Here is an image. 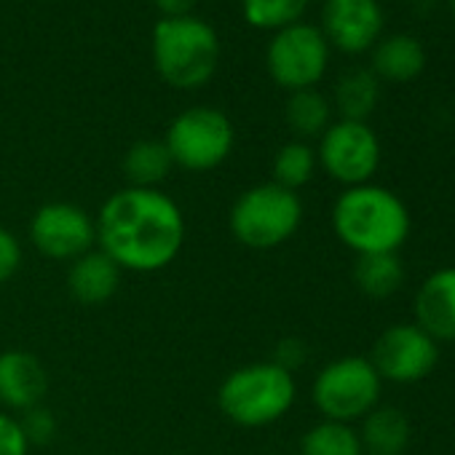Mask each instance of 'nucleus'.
I'll use <instances>...</instances> for the list:
<instances>
[{
	"instance_id": "6ab92c4d",
	"label": "nucleus",
	"mask_w": 455,
	"mask_h": 455,
	"mask_svg": "<svg viewBox=\"0 0 455 455\" xmlns=\"http://www.w3.org/2000/svg\"><path fill=\"white\" fill-rule=\"evenodd\" d=\"M380 100V81L372 70L356 68L340 76L335 86V108L343 121H367Z\"/></svg>"
},
{
	"instance_id": "9d476101",
	"label": "nucleus",
	"mask_w": 455,
	"mask_h": 455,
	"mask_svg": "<svg viewBox=\"0 0 455 455\" xmlns=\"http://www.w3.org/2000/svg\"><path fill=\"white\" fill-rule=\"evenodd\" d=\"M30 242L44 258L73 263L97 247V222L78 204L52 201L33 214Z\"/></svg>"
},
{
	"instance_id": "c85d7f7f",
	"label": "nucleus",
	"mask_w": 455,
	"mask_h": 455,
	"mask_svg": "<svg viewBox=\"0 0 455 455\" xmlns=\"http://www.w3.org/2000/svg\"><path fill=\"white\" fill-rule=\"evenodd\" d=\"M153 4L164 17H190L198 0H153Z\"/></svg>"
},
{
	"instance_id": "20e7f679",
	"label": "nucleus",
	"mask_w": 455,
	"mask_h": 455,
	"mask_svg": "<svg viewBox=\"0 0 455 455\" xmlns=\"http://www.w3.org/2000/svg\"><path fill=\"white\" fill-rule=\"evenodd\" d=\"M298 396L295 375L276 362H255L244 364L228 375L217 388L220 412L242 426V428H263L282 420Z\"/></svg>"
},
{
	"instance_id": "0eeeda50",
	"label": "nucleus",
	"mask_w": 455,
	"mask_h": 455,
	"mask_svg": "<svg viewBox=\"0 0 455 455\" xmlns=\"http://www.w3.org/2000/svg\"><path fill=\"white\" fill-rule=\"evenodd\" d=\"M236 142L234 124L217 108H188L166 129L164 145L174 166L185 172H212L231 156Z\"/></svg>"
},
{
	"instance_id": "2eb2a0df",
	"label": "nucleus",
	"mask_w": 455,
	"mask_h": 455,
	"mask_svg": "<svg viewBox=\"0 0 455 455\" xmlns=\"http://www.w3.org/2000/svg\"><path fill=\"white\" fill-rule=\"evenodd\" d=\"M121 268L102 252L92 250L70 263L68 290L81 306H105L121 287Z\"/></svg>"
},
{
	"instance_id": "b1692460",
	"label": "nucleus",
	"mask_w": 455,
	"mask_h": 455,
	"mask_svg": "<svg viewBox=\"0 0 455 455\" xmlns=\"http://www.w3.org/2000/svg\"><path fill=\"white\" fill-rule=\"evenodd\" d=\"M308 9V0H242L244 20L258 28V30H284L295 22Z\"/></svg>"
},
{
	"instance_id": "f3484780",
	"label": "nucleus",
	"mask_w": 455,
	"mask_h": 455,
	"mask_svg": "<svg viewBox=\"0 0 455 455\" xmlns=\"http://www.w3.org/2000/svg\"><path fill=\"white\" fill-rule=\"evenodd\" d=\"M410 420L399 407L378 404L362 418L359 442L364 455H404L410 447Z\"/></svg>"
},
{
	"instance_id": "dca6fc26",
	"label": "nucleus",
	"mask_w": 455,
	"mask_h": 455,
	"mask_svg": "<svg viewBox=\"0 0 455 455\" xmlns=\"http://www.w3.org/2000/svg\"><path fill=\"white\" fill-rule=\"evenodd\" d=\"M426 68V49L418 38L407 33L388 36L372 46V73L378 81L410 84Z\"/></svg>"
},
{
	"instance_id": "f8f14e48",
	"label": "nucleus",
	"mask_w": 455,
	"mask_h": 455,
	"mask_svg": "<svg viewBox=\"0 0 455 455\" xmlns=\"http://www.w3.org/2000/svg\"><path fill=\"white\" fill-rule=\"evenodd\" d=\"M319 30L330 46L346 54H362L383 33V9L378 0H324Z\"/></svg>"
},
{
	"instance_id": "4be33fe9",
	"label": "nucleus",
	"mask_w": 455,
	"mask_h": 455,
	"mask_svg": "<svg viewBox=\"0 0 455 455\" xmlns=\"http://www.w3.org/2000/svg\"><path fill=\"white\" fill-rule=\"evenodd\" d=\"M300 455H364V450L351 423L319 420L303 434Z\"/></svg>"
},
{
	"instance_id": "6e6552de",
	"label": "nucleus",
	"mask_w": 455,
	"mask_h": 455,
	"mask_svg": "<svg viewBox=\"0 0 455 455\" xmlns=\"http://www.w3.org/2000/svg\"><path fill=\"white\" fill-rule=\"evenodd\" d=\"M330 65V44L324 33L316 25L295 22L279 33H274L268 52H266V68L276 86L292 92L314 89Z\"/></svg>"
},
{
	"instance_id": "1a4fd4ad",
	"label": "nucleus",
	"mask_w": 455,
	"mask_h": 455,
	"mask_svg": "<svg viewBox=\"0 0 455 455\" xmlns=\"http://www.w3.org/2000/svg\"><path fill=\"white\" fill-rule=\"evenodd\" d=\"M319 166L340 185L354 188L372 180L380 166V140L367 121H335L319 140Z\"/></svg>"
},
{
	"instance_id": "f257e3e1",
	"label": "nucleus",
	"mask_w": 455,
	"mask_h": 455,
	"mask_svg": "<svg viewBox=\"0 0 455 455\" xmlns=\"http://www.w3.org/2000/svg\"><path fill=\"white\" fill-rule=\"evenodd\" d=\"M94 222L97 250L132 274L169 268L185 244L182 209L158 188H121L102 204Z\"/></svg>"
},
{
	"instance_id": "5701e85b",
	"label": "nucleus",
	"mask_w": 455,
	"mask_h": 455,
	"mask_svg": "<svg viewBox=\"0 0 455 455\" xmlns=\"http://www.w3.org/2000/svg\"><path fill=\"white\" fill-rule=\"evenodd\" d=\"M316 166H319L316 150L308 142H303V140L287 142L274 156V182L298 193L303 185L311 182Z\"/></svg>"
},
{
	"instance_id": "7ed1b4c3",
	"label": "nucleus",
	"mask_w": 455,
	"mask_h": 455,
	"mask_svg": "<svg viewBox=\"0 0 455 455\" xmlns=\"http://www.w3.org/2000/svg\"><path fill=\"white\" fill-rule=\"evenodd\" d=\"M150 49L158 76L182 92L209 84L220 65V38L198 17H161L153 28Z\"/></svg>"
},
{
	"instance_id": "c756f323",
	"label": "nucleus",
	"mask_w": 455,
	"mask_h": 455,
	"mask_svg": "<svg viewBox=\"0 0 455 455\" xmlns=\"http://www.w3.org/2000/svg\"><path fill=\"white\" fill-rule=\"evenodd\" d=\"M450 14H452V20H455V0H450Z\"/></svg>"
},
{
	"instance_id": "393cba45",
	"label": "nucleus",
	"mask_w": 455,
	"mask_h": 455,
	"mask_svg": "<svg viewBox=\"0 0 455 455\" xmlns=\"http://www.w3.org/2000/svg\"><path fill=\"white\" fill-rule=\"evenodd\" d=\"M20 426H22V431H25L28 444H46V442H52L54 434H57V418H54V412L46 410L44 404H38V407L22 412Z\"/></svg>"
},
{
	"instance_id": "423d86ee",
	"label": "nucleus",
	"mask_w": 455,
	"mask_h": 455,
	"mask_svg": "<svg viewBox=\"0 0 455 455\" xmlns=\"http://www.w3.org/2000/svg\"><path fill=\"white\" fill-rule=\"evenodd\" d=\"M383 380L367 356H340L324 364L314 380L311 399L324 420H362L380 402Z\"/></svg>"
},
{
	"instance_id": "39448f33",
	"label": "nucleus",
	"mask_w": 455,
	"mask_h": 455,
	"mask_svg": "<svg viewBox=\"0 0 455 455\" xmlns=\"http://www.w3.org/2000/svg\"><path fill=\"white\" fill-rule=\"evenodd\" d=\"M303 222V201L295 190L263 182L244 190L228 214L231 236L250 250H276L287 244Z\"/></svg>"
},
{
	"instance_id": "cd10ccee",
	"label": "nucleus",
	"mask_w": 455,
	"mask_h": 455,
	"mask_svg": "<svg viewBox=\"0 0 455 455\" xmlns=\"http://www.w3.org/2000/svg\"><path fill=\"white\" fill-rule=\"evenodd\" d=\"M306 356H308L306 343H303V340H298V338H287V340H282V343H279L276 356H274L271 362H276L279 367H284V370L295 372V370L306 362Z\"/></svg>"
},
{
	"instance_id": "a211bd4d",
	"label": "nucleus",
	"mask_w": 455,
	"mask_h": 455,
	"mask_svg": "<svg viewBox=\"0 0 455 455\" xmlns=\"http://www.w3.org/2000/svg\"><path fill=\"white\" fill-rule=\"evenodd\" d=\"M354 284L362 295L372 300H386L404 284V266L396 252L378 255H356L354 263Z\"/></svg>"
},
{
	"instance_id": "a878e982",
	"label": "nucleus",
	"mask_w": 455,
	"mask_h": 455,
	"mask_svg": "<svg viewBox=\"0 0 455 455\" xmlns=\"http://www.w3.org/2000/svg\"><path fill=\"white\" fill-rule=\"evenodd\" d=\"M30 444L20 426V418L0 410V455H28Z\"/></svg>"
},
{
	"instance_id": "4468645a",
	"label": "nucleus",
	"mask_w": 455,
	"mask_h": 455,
	"mask_svg": "<svg viewBox=\"0 0 455 455\" xmlns=\"http://www.w3.org/2000/svg\"><path fill=\"white\" fill-rule=\"evenodd\" d=\"M415 324L426 330L436 343L455 340V266L439 268L418 287Z\"/></svg>"
},
{
	"instance_id": "aec40b11",
	"label": "nucleus",
	"mask_w": 455,
	"mask_h": 455,
	"mask_svg": "<svg viewBox=\"0 0 455 455\" xmlns=\"http://www.w3.org/2000/svg\"><path fill=\"white\" fill-rule=\"evenodd\" d=\"M172 166L174 161L164 140H140L124 156V174L132 188H158L169 177Z\"/></svg>"
},
{
	"instance_id": "bb28decb",
	"label": "nucleus",
	"mask_w": 455,
	"mask_h": 455,
	"mask_svg": "<svg viewBox=\"0 0 455 455\" xmlns=\"http://www.w3.org/2000/svg\"><path fill=\"white\" fill-rule=\"evenodd\" d=\"M22 266V244L20 239L9 231L0 228V284L9 282Z\"/></svg>"
},
{
	"instance_id": "ddd939ff",
	"label": "nucleus",
	"mask_w": 455,
	"mask_h": 455,
	"mask_svg": "<svg viewBox=\"0 0 455 455\" xmlns=\"http://www.w3.org/2000/svg\"><path fill=\"white\" fill-rule=\"evenodd\" d=\"M49 394V372L44 362L22 348L0 351V407L28 412L44 404Z\"/></svg>"
},
{
	"instance_id": "9b49d317",
	"label": "nucleus",
	"mask_w": 455,
	"mask_h": 455,
	"mask_svg": "<svg viewBox=\"0 0 455 455\" xmlns=\"http://www.w3.org/2000/svg\"><path fill=\"white\" fill-rule=\"evenodd\" d=\"M380 375L391 383H418L428 378L439 362V343L415 322L394 324L378 335L367 356Z\"/></svg>"
},
{
	"instance_id": "412c9836",
	"label": "nucleus",
	"mask_w": 455,
	"mask_h": 455,
	"mask_svg": "<svg viewBox=\"0 0 455 455\" xmlns=\"http://www.w3.org/2000/svg\"><path fill=\"white\" fill-rule=\"evenodd\" d=\"M287 124L290 129L300 137H322L327 132V126L332 124V105L330 100L316 92V89H303V92H292L287 100Z\"/></svg>"
},
{
	"instance_id": "f03ea898",
	"label": "nucleus",
	"mask_w": 455,
	"mask_h": 455,
	"mask_svg": "<svg viewBox=\"0 0 455 455\" xmlns=\"http://www.w3.org/2000/svg\"><path fill=\"white\" fill-rule=\"evenodd\" d=\"M335 236L356 255L399 252L410 236L404 201L383 185L346 188L332 206Z\"/></svg>"
}]
</instances>
